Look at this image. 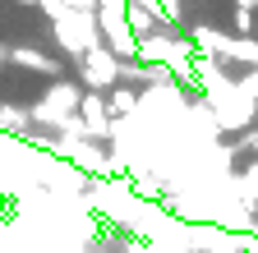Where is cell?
<instances>
[{"label":"cell","mask_w":258,"mask_h":253,"mask_svg":"<svg viewBox=\"0 0 258 253\" xmlns=\"http://www.w3.org/2000/svg\"><path fill=\"white\" fill-rule=\"evenodd\" d=\"M231 23H235V33H240V37H253V10H249V5H235Z\"/></svg>","instance_id":"1"}]
</instances>
